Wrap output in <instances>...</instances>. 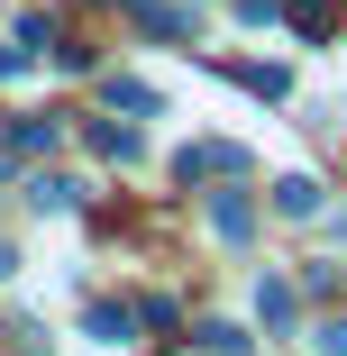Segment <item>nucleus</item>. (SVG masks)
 I'll return each instance as SVG.
<instances>
[{
	"instance_id": "obj_1",
	"label": "nucleus",
	"mask_w": 347,
	"mask_h": 356,
	"mask_svg": "<svg viewBox=\"0 0 347 356\" xmlns=\"http://www.w3.org/2000/svg\"><path fill=\"white\" fill-rule=\"evenodd\" d=\"M211 229H220V238H247V229H256V201H247V192H211Z\"/></svg>"
},
{
	"instance_id": "obj_2",
	"label": "nucleus",
	"mask_w": 347,
	"mask_h": 356,
	"mask_svg": "<svg viewBox=\"0 0 347 356\" xmlns=\"http://www.w3.org/2000/svg\"><path fill=\"white\" fill-rule=\"evenodd\" d=\"M274 210H284V220H311V210H320V183L311 174H284V183H274Z\"/></svg>"
},
{
	"instance_id": "obj_3",
	"label": "nucleus",
	"mask_w": 347,
	"mask_h": 356,
	"mask_svg": "<svg viewBox=\"0 0 347 356\" xmlns=\"http://www.w3.org/2000/svg\"><path fill=\"white\" fill-rule=\"evenodd\" d=\"M28 201H37V210H74V201H83V183H74V174H37V183H28Z\"/></svg>"
},
{
	"instance_id": "obj_4",
	"label": "nucleus",
	"mask_w": 347,
	"mask_h": 356,
	"mask_svg": "<svg viewBox=\"0 0 347 356\" xmlns=\"http://www.w3.org/2000/svg\"><path fill=\"white\" fill-rule=\"evenodd\" d=\"M238 165H247L238 147H183V183H192V174H238Z\"/></svg>"
},
{
	"instance_id": "obj_5",
	"label": "nucleus",
	"mask_w": 347,
	"mask_h": 356,
	"mask_svg": "<svg viewBox=\"0 0 347 356\" xmlns=\"http://www.w3.org/2000/svg\"><path fill=\"white\" fill-rule=\"evenodd\" d=\"M83 329H92V338H101V347H128V329H137V320H128V311H119V302H101V311H92V320H83Z\"/></svg>"
},
{
	"instance_id": "obj_6",
	"label": "nucleus",
	"mask_w": 347,
	"mask_h": 356,
	"mask_svg": "<svg viewBox=\"0 0 347 356\" xmlns=\"http://www.w3.org/2000/svg\"><path fill=\"white\" fill-rule=\"evenodd\" d=\"M284 19H293L302 37H329V0H284Z\"/></svg>"
},
{
	"instance_id": "obj_7",
	"label": "nucleus",
	"mask_w": 347,
	"mask_h": 356,
	"mask_svg": "<svg viewBox=\"0 0 347 356\" xmlns=\"http://www.w3.org/2000/svg\"><path fill=\"white\" fill-rule=\"evenodd\" d=\"M110 110H137V119H147L156 92H147V83H128V74H110Z\"/></svg>"
},
{
	"instance_id": "obj_8",
	"label": "nucleus",
	"mask_w": 347,
	"mask_h": 356,
	"mask_svg": "<svg viewBox=\"0 0 347 356\" xmlns=\"http://www.w3.org/2000/svg\"><path fill=\"white\" fill-rule=\"evenodd\" d=\"M201 347H211V356H247V329H229V320H211V329H201Z\"/></svg>"
},
{
	"instance_id": "obj_9",
	"label": "nucleus",
	"mask_w": 347,
	"mask_h": 356,
	"mask_svg": "<svg viewBox=\"0 0 347 356\" xmlns=\"http://www.w3.org/2000/svg\"><path fill=\"white\" fill-rule=\"evenodd\" d=\"M256 311H265L274 329H284V320H293V293H284V283H256Z\"/></svg>"
},
{
	"instance_id": "obj_10",
	"label": "nucleus",
	"mask_w": 347,
	"mask_h": 356,
	"mask_svg": "<svg viewBox=\"0 0 347 356\" xmlns=\"http://www.w3.org/2000/svg\"><path fill=\"white\" fill-rule=\"evenodd\" d=\"M92 147H101V156H119V165H128V156H137V128H92Z\"/></svg>"
},
{
	"instance_id": "obj_11",
	"label": "nucleus",
	"mask_w": 347,
	"mask_h": 356,
	"mask_svg": "<svg viewBox=\"0 0 347 356\" xmlns=\"http://www.w3.org/2000/svg\"><path fill=\"white\" fill-rule=\"evenodd\" d=\"M238 19H247V28H274V19H284V0H238Z\"/></svg>"
},
{
	"instance_id": "obj_12",
	"label": "nucleus",
	"mask_w": 347,
	"mask_h": 356,
	"mask_svg": "<svg viewBox=\"0 0 347 356\" xmlns=\"http://www.w3.org/2000/svg\"><path fill=\"white\" fill-rule=\"evenodd\" d=\"M311 347H320V356H347V320H329V329H311Z\"/></svg>"
},
{
	"instance_id": "obj_13",
	"label": "nucleus",
	"mask_w": 347,
	"mask_h": 356,
	"mask_svg": "<svg viewBox=\"0 0 347 356\" xmlns=\"http://www.w3.org/2000/svg\"><path fill=\"white\" fill-rule=\"evenodd\" d=\"M28 64H37L28 46H0V83H19V74H28Z\"/></svg>"
}]
</instances>
